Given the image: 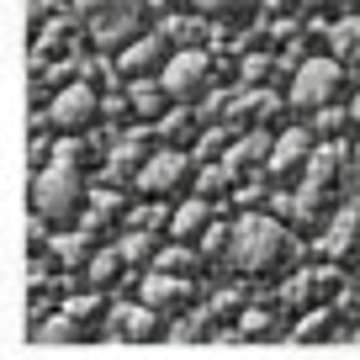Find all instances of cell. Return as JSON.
Returning a JSON list of instances; mask_svg holds the SVG:
<instances>
[{"mask_svg":"<svg viewBox=\"0 0 360 360\" xmlns=\"http://www.w3.org/2000/svg\"><path fill=\"white\" fill-rule=\"evenodd\" d=\"M127 101H133V112L143 117V122H159V117L169 112V101H165V90H159V79H138V85L127 90Z\"/></svg>","mask_w":360,"mask_h":360,"instance_id":"14","label":"cell"},{"mask_svg":"<svg viewBox=\"0 0 360 360\" xmlns=\"http://www.w3.org/2000/svg\"><path fill=\"white\" fill-rule=\"evenodd\" d=\"M85 270H90V286H117V276H122V259H117V249H101V255H90L85 259Z\"/></svg>","mask_w":360,"mask_h":360,"instance_id":"16","label":"cell"},{"mask_svg":"<svg viewBox=\"0 0 360 360\" xmlns=\"http://www.w3.org/2000/svg\"><path fill=\"white\" fill-rule=\"evenodd\" d=\"M286 255H292V238H286V228L276 223V217H265V212L238 217L233 233H228V259H233L244 276H270Z\"/></svg>","mask_w":360,"mask_h":360,"instance_id":"2","label":"cell"},{"mask_svg":"<svg viewBox=\"0 0 360 360\" xmlns=\"http://www.w3.org/2000/svg\"><path fill=\"white\" fill-rule=\"evenodd\" d=\"M307 169H313V133H307V127H292V133H281L276 148H270V180H276V186H297V180H307Z\"/></svg>","mask_w":360,"mask_h":360,"instance_id":"8","label":"cell"},{"mask_svg":"<svg viewBox=\"0 0 360 360\" xmlns=\"http://www.w3.org/2000/svg\"><path fill=\"white\" fill-rule=\"evenodd\" d=\"M196 6V16L202 22H217V27H244L249 16L265 6V0H191Z\"/></svg>","mask_w":360,"mask_h":360,"instance_id":"11","label":"cell"},{"mask_svg":"<svg viewBox=\"0 0 360 360\" xmlns=\"http://www.w3.org/2000/svg\"><path fill=\"white\" fill-rule=\"evenodd\" d=\"M169 53H175V37L165 32V27H148L143 37H133V43L117 53V75L127 79V85H138V79H159L169 64Z\"/></svg>","mask_w":360,"mask_h":360,"instance_id":"7","label":"cell"},{"mask_svg":"<svg viewBox=\"0 0 360 360\" xmlns=\"http://www.w3.org/2000/svg\"><path fill=\"white\" fill-rule=\"evenodd\" d=\"M228 233H233V228H228V223H212V228H207L202 238H196V255H202V259L223 255V249H228Z\"/></svg>","mask_w":360,"mask_h":360,"instance_id":"18","label":"cell"},{"mask_svg":"<svg viewBox=\"0 0 360 360\" xmlns=\"http://www.w3.org/2000/svg\"><path fill=\"white\" fill-rule=\"evenodd\" d=\"M349 0H302V11H313V16H339Z\"/></svg>","mask_w":360,"mask_h":360,"instance_id":"20","label":"cell"},{"mask_svg":"<svg viewBox=\"0 0 360 360\" xmlns=\"http://www.w3.org/2000/svg\"><path fill=\"white\" fill-rule=\"evenodd\" d=\"M345 112H355V122H360V96H349V101H345Z\"/></svg>","mask_w":360,"mask_h":360,"instance_id":"21","label":"cell"},{"mask_svg":"<svg viewBox=\"0 0 360 360\" xmlns=\"http://www.w3.org/2000/svg\"><path fill=\"white\" fill-rule=\"evenodd\" d=\"M154 270H165V276H180V281H196V270H202V255H196L191 244H169L154 255Z\"/></svg>","mask_w":360,"mask_h":360,"instance_id":"13","label":"cell"},{"mask_svg":"<svg viewBox=\"0 0 360 360\" xmlns=\"http://www.w3.org/2000/svg\"><path fill=\"white\" fill-rule=\"evenodd\" d=\"M75 6H79V16H85V27H90V22H106V16L143 11V0H75Z\"/></svg>","mask_w":360,"mask_h":360,"instance_id":"15","label":"cell"},{"mask_svg":"<svg viewBox=\"0 0 360 360\" xmlns=\"http://www.w3.org/2000/svg\"><path fill=\"white\" fill-rule=\"evenodd\" d=\"M159 90H165L169 106H196L212 90V58H207V48H175L165 64V75H159Z\"/></svg>","mask_w":360,"mask_h":360,"instance_id":"5","label":"cell"},{"mask_svg":"<svg viewBox=\"0 0 360 360\" xmlns=\"http://www.w3.org/2000/svg\"><path fill=\"white\" fill-rule=\"evenodd\" d=\"M138 302H143L148 313H180V307L191 302V281L165 276V270H148V276H143V292H138Z\"/></svg>","mask_w":360,"mask_h":360,"instance_id":"9","label":"cell"},{"mask_svg":"<svg viewBox=\"0 0 360 360\" xmlns=\"http://www.w3.org/2000/svg\"><path fill=\"white\" fill-rule=\"evenodd\" d=\"M339 53H345L349 64H360V16H355V22H345V27H339Z\"/></svg>","mask_w":360,"mask_h":360,"instance_id":"19","label":"cell"},{"mask_svg":"<svg viewBox=\"0 0 360 360\" xmlns=\"http://www.w3.org/2000/svg\"><path fill=\"white\" fill-rule=\"evenodd\" d=\"M212 223H217L212 202H202V196H186V202L169 207V238H175V244H191L196 249V238H202Z\"/></svg>","mask_w":360,"mask_h":360,"instance_id":"10","label":"cell"},{"mask_svg":"<svg viewBox=\"0 0 360 360\" xmlns=\"http://www.w3.org/2000/svg\"><path fill=\"white\" fill-rule=\"evenodd\" d=\"M191 175H196L191 154H180V148H154V154L138 165L133 186H138V196H148V202H169V196H180L191 186Z\"/></svg>","mask_w":360,"mask_h":360,"instance_id":"6","label":"cell"},{"mask_svg":"<svg viewBox=\"0 0 360 360\" xmlns=\"http://www.w3.org/2000/svg\"><path fill=\"white\" fill-rule=\"evenodd\" d=\"M265 143L270 138H259V133H249L244 143L233 148V154H228V175H238V169H249V165H259V159H265Z\"/></svg>","mask_w":360,"mask_h":360,"instance_id":"17","label":"cell"},{"mask_svg":"<svg viewBox=\"0 0 360 360\" xmlns=\"http://www.w3.org/2000/svg\"><path fill=\"white\" fill-rule=\"evenodd\" d=\"M85 196L90 191H85V169H79L75 148H58V154L32 175V212H37V223H53V228L79 223Z\"/></svg>","mask_w":360,"mask_h":360,"instance_id":"1","label":"cell"},{"mask_svg":"<svg viewBox=\"0 0 360 360\" xmlns=\"http://www.w3.org/2000/svg\"><path fill=\"white\" fill-rule=\"evenodd\" d=\"M106 328H112V334H127V339H148V334H159V313H148L143 302H133V307H117Z\"/></svg>","mask_w":360,"mask_h":360,"instance_id":"12","label":"cell"},{"mask_svg":"<svg viewBox=\"0 0 360 360\" xmlns=\"http://www.w3.org/2000/svg\"><path fill=\"white\" fill-rule=\"evenodd\" d=\"M345 101H349V75L339 58L313 53L297 64V75H292V106L297 112H334Z\"/></svg>","mask_w":360,"mask_h":360,"instance_id":"3","label":"cell"},{"mask_svg":"<svg viewBox=\"0 0 360 360\" xmlns=\"http://www.w3.org/2000/svg\"><path fill=\"white\" fill-rule=\"evenodd\" d=\"M96 122H101V90L90 85V79H64L43 106V127H53L64 138L90 133Z\"/></svg>","mask_w":360,"mask_h":360,"instance_id":"4","label":"cell"}]
</instances>
